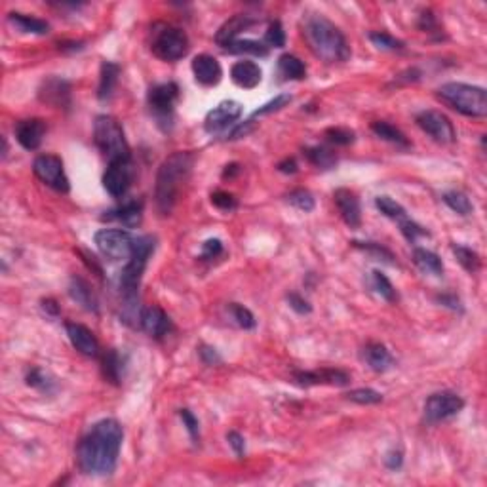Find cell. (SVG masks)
I'll return each mask as SVG.
<instances>
[{"mask_svg":"<svg viewBox=\"0 0 487 487\" xmlns=\"http://www.w3.org/2000/svg\"><path fill=\"white\" fill-rule=\"evenodd\" d=\"M124 430L119 421L103 419L90 427L76 446L79 468L88 476H111L119 465Z\"/></svg>","mask_w":487,"mask_h":487,"instance_id":"1","label":"cell"},{"mask_svg":"<svg viewBox=\"0 0 487 487\" xmlns=\"http://www.w3.org/2000/svg\"><path fill=\"white\" fill-rule=\"evenodd\" d=\"M303 36L312 53L326 63H342L350 58V46L341 29L320 13L305 18Z\"/></svg>","mask_w":487,"mask_h":487,"instance_id":"2","label":"cell"},{"mask_svg":"<svg viewBox=\"0 0 487 487\" xmlns=\"http://www.w3.org/2000/svg\"><path fill=\"white\" fill-rule=\"evenodd\" d=\"M192 166H194V154L189 151L173 152L160 164L156 173L154 200L162 215H170L171 210L175 208L179 192L191 175Z\"/></svg>","mask_w":487,"mask_h":487,"instance_id":"3","label":"cell"},{"mask_svg":"<svg viewBox=\"0 0 487 487\" xmlns=\"http://www.w3.org/2000/svg\"><path fill=\"white\" fill-rule=\"evenodd\" d=\"M156 248V238L151 234L145 236H135V246H133L132 257L128 259L124 269L120 272V293H122V301H124V322H132L135 318L141 316L138 314L135 305L139 301V286H141V278L149 263V257Z\"/></svg>","mask_w":487,"mask_h":487,"instance_id":"4","label":"cell"},{"mask_svg":"<svg viewBox=\"0 0 487 487\" xmlns=\"http://www.w3.org/2000/svg\"><path fill=\"white\" fill-rule=\"evenodd\" d=\"M438 98L465 116L481 119L487 114V92L480 86L448 82L438 88Z\"/></svg>","mask_w":487,"mask_h":487,"instance_id":"5","label":"cell"},{"mask_svg":"<svg viewBox=\"0 0 487 487\" xmlns=\"http://www.w3.org/2000/svg\"><path fill=\"white\" fill-rule=\"evenodd\" d=\"M93 141L109 162L119 159H130V145L126 141L124 128L119 120L109 114H99L93 122Z\"/></svg>","mask_w":487,"mask_h":487,"instance_id":"6","label":"cell"},{"mask_svg":"<svg viewBox=\"0 0 487 487\" xmlns=\"http://www.w3.org/2000/svg\"><path fill=\"white\" fill-rule=\"evenodd\" d=\"M151 50L159 60L178 61L189 52V36L179 27L160 23L152 29Z\"/></svg>","mask_w":487,"mask_h":487,"instance_id":"7","label":"cell"},{"mask_svg":"<svg viewBox=\"0 0 487 487\" xmlns=\"http://www.w3.org/2000/svg\"><path fill=\"white\" fill-rule=\"evenodd\" d=\"M178 99L179 86L175 82H162V84L152 86L147 93L149 109L154 114L156 124L162 126L164 130H170L173 126V112H175Z\"/></svg>","mask_w":487,"mask_h":487,"instance_id":"8","label":"cell"},{"mask_svg":"<svg viewBox=\"0 0 487 487\" xmlns=\"http://www.w3.org/2000/svg\"><path fill=\"white\" fill-rule=\"evenodd\" d=\"M93 242L107 259L122 261V259L132 257L135 236H132L128 231H122V229H103V231L95 232Z\"/></svg>","mask_w":487,"mask_h":487,"instance_id":"9","label":"cell"},{"mask_svg":"<svg viewBox=\"0 0 487 487\" xmlns=\"http://www.w3.org/2000/svg\"><path fill=\"white\" fill-rule=\"evenodd\" d=\"M465 408V400L461 396L449 392V390H441V392H434L427 398L425 402V419L430 425L434 422L448 421L455 415H459Z\"/></svg>","mask_w":487,"mask_h":487,"instance_id":"10","label":"cell"},{"mask_svg":"<svg viewBox=\"0 0 487 487\" xmlns=\"http://www.w3.org/2000/svg\"><path fill=\"white\" fill-rule=\"evenodd\" d=\"M34 175L48 187H52L53 191L58 192H69L71 191V183L67 178L65 168L61 162L60 156L55 154H40L33 162Z\"/></svg>","mask_w":487,"mask_h":487,"instance_id":"11","label":"cell"},{"mask_svg":"<svg viewBox=\"0 0 487 487\" xmlns=\"http://www.w3.org/2000/svg\"><path fill=\"white\" fill-rule=\"evenodd\" d=\"M135 178V164L132 156L130 159H119L109 162L105 175H103V187L112 198H122Z\"/></svg>","mask_w":487,"mask_h":487,"instance_id":"12","label":"cell"},{"mask_svg":"<svg viewBox=\"0 0 487 487\" xmlns=\"http://www.w3.org/2000/svg\"><path fill=\"white\" fill-rule=\"evenodd\" d=\"M417 126L422 132L428 133L430 138L441 143V145H449L455 141V128L451 120L440 111H422L417 114Z\"/></svg>","mask_w":487,"mask_h":487,"instance_id":"13","label":"cell"},{"mask_svg":"<svg viewBox=\"0 0 487 487\" xmlns=\"http://www.w3.org/2000/svg\"><path fill=\"white\" fill-rule=\"evenodd\" d=\"M242 105L238 101H221L215 109H211L204 119V128L208 133H221L227 128H232L242 116Z\"/></svg>","mask_w":487,"mask_h":487,"instance_id":"14","label":"cell"},{"mask_svg":"<svg viewBox=\"0 0 487 487\" xmlns=\"http://www.w3.org/2000/svg\"><path fill=\"white\" fill-rule=\"evenodd\" d=\"M39 98L42 103L52 105L55 109H71V84L60 76H48L42 80L39 88Z\"/></svg>","mask_w":487,"mask_h":487,"instance_id":"15","label":"cell"},{"mask_svg":"<svg viewBox=\"0 0 487 487\" xmlns=\"http://www.w3.org/2000/svg\"><path fill=\"white\" fill-rule=\"evenodd\" d=\"M295 381L301 387H314V385H335V387H347L350 382V375L347 371L335 368L314 369V371H295Z\"/></svg>","mask_w":487,"mask_h":487,"instance_id":"16","label":"cell"},{"mask_svg":"<svg viewBox=\"0 0 487 487\" xmlns=\"http://www.w3.org/2000/svg\"><path fill=\"white\" fill-rule=\"evenodd\" d=\"M15 139L25 151H36L42 145V139L46 135V124L40 119H27L20 120L15 128Z\"/></svg>","mask_w":487,"mask_h":487,"instance_id":"17","label":"cell"},{"mask_svg":"<svg viewBox=\"0 0 487 487\" xmlns=\"http://www.w3.org/2000/svg\"><path fill=\"white\" fill-rule=\"evenodd\" d=\"M139 326L152 339H162V337L170 333L171 320L160 307L152 305V307H147V309L141 310Z\"/></svg>","mask_w":487,"mask_h":487,"instance_id":"18","label":"cell"},{"mask_svg":"<svg viewBox=\"0 0 487 487\" xmlns=\"http://www.w3.org/2000/svg\"><path fill=\"white\" fill-rule=\"evenodd\" d=\"M333 200H335L342 221L349 225L350 229H358L362 225V208H360V200L354 192L349 191V189H337L333 192Z\"/></svg>","mask_w":487,"mask_h":487,"instance_id":"19","label":"cell"},{"mask_svg":"<svg viewBox=\"0 0 487 487\" xmlns=\"http://www.w3.org/2000/svg\"><path fill=\"white\" fill-rule=\"evenodd\" d=\"M192 73L198 84L202 86H215L221 82L223 76V69L219 65V61L210 55V53H200L192 60Z\"/></svg>","mask_w":487,"mask_h":487,"instance_id":"20","label":"cell"},{"mask_svg":"<svg viewBox=\"0 0 487 487\" xmlns=\"http://www.w3.org/2000/svg\"><path fill=\"white\" fill-rule=\"evenodd\" d=\"M69 341L73 342V347L84 356H98L99 354V342L98 337L93 335L92 329H88L82 323L69 322L65 326Z\"/></svg>","mask_w":487,"mask_h":487,"instance_id":"21","label":"cell"},{"mask_svg":"<svg viewBox=\"0 0 487 487\" xmlns=\"http://www.w3.org/2000/svg\"><path fill=\"white\" fill-rule=\"evenodd\" d=\"M143 219V200H128L114 210L105 211V215H101V221H119L128 229L138 227Z\"/></svg>","mask_w":487,"mask_h":487,"instance_id":"22","label":"cell"},{"mask_svg":"<svg viewBox=\"0 0 487 487\" xmlns=\"http://www.w3.org/2000/svg\"><path fill=\"white\" fill-rule=\"evenodd\" d=\"M261 76H263V71H261V67L257 65L255 61H238L231 69L232 82L240 86V88H244V90L257 88L259 82H261Z\"/></svg>","mask_w":487,"mask_h":487,"instance_id":"23","label":"cell"},{"mask_svg":"<svg viewBox=\"0 0 487 487\" xmlns=\"http://www.w3.org/2000/svg\"><path fill=\"white\" fill-rule=\"evenodd\" d=\"M253 23H257L255 18H251L248 13H236V15H232L231 20L225 21L223 25H221V29H219L218 34H215V42L223 48L225 44L236 40L238 34L242 33V31H246V29L253 25Z\"/></svg>","mask_w":487,"mask_h":487,"instance_id":"24","label":"cell"},{"mask_svg":"<svg viewBox=\"0 0 487 487\" xmlns=\"http://www.w3.org/2000/svg\"><path fill=\"white\" fill-rule=\"evenodd\" d=\"M69 295L74 303L80 305L88 312H98L99 305L95 299V293L92 291V286L86 282L84 278L73 276L69 282Z\"/></svg>","mask_w":487,"mask_h":487,"instance_id":"25","label":"cell"},{"mask_svg":"<svg viewBox=\"0 0 487 487\" xmlns=\"http://www.w3.org/2000/svg\"><path fill=\"white\" fill-rule=\"evenodd\" d=\"M363 360L375 373H385L394 366V358L381 342H369L363 349Z\"/></svg>","mask_w":487,"mask_h":487,"instance_id":"26","label":"cell"},{"mask_svg":"<svg viewBox=\"0 0 487 487\" xmlns=\"http://www.w3.org/2000/svg\"><path fill=\"white\" fill-rule=\"evenodd\" d=\"M120 76V65L114 61H103L101 65V73H99V86H98V99L99 101H109L112 98V92L116 88Z\"/></svg>","mask_w":487,"mask_h":487,"instance_id":"27","label":"cell"},{"mask_svg":"<svg viewBox=\"0 0 487 487\" xmlns=\"http://www.w3.org/2000/svg\"><path fill=\"white\" fill-rule=\"evenodd\" d=\"M8 21H10L20 33L39 34V36L50 33V23H48V21L33 18V15H27V13L12 12L8 15Z\"/></svg>","mask_w":487,"mask_h":487,"instance_id":"28","label":"cell"},{"mask_svg":"<svg viewBox=\"0 0 487 487\" xmlns=\"http://www.w3.org/2000/svg\"><path fill=\"white\" fill-rule=\"evenodd\" d=\"M413 263L417 269L432 274V276H441L443 274V263L438 253L427 250V248H415L413 250Z\"/></svg>","mask_w":487,"mask_h":487,"instance_id":"29","label":"cell"},{"mask_svg":"<svg viewBox=\"0 0 487 487\" xmlns=\"http://www.w3.org/2000/svg\"><path fill=\"white\" fill-rule=\"evenodd\" d=\"M101 369H103V377L112 385H120L122 377H124V360L122 356L114 349L107 350L103 358H101Z\"/></svg>","mask_w":487,"mask_h":487,"instance_id":"30","label":"cell"},{"mask_svg":"<svg viewBox=\"0 0 487 487\" xmlns=\"http://www.w3.org/2000/svg\"><path fill=\"white\" fill-rule=\"evenodd\" d=\"M278 74L283 80H303L307 76V67L295 55L283 53L278 58Z\"/></svg>","mask_w":487,"mask_h":487,"instance_id":"31","label":"cell"},{"mask_svg":"<svg viewBox=\"0 0 487 487\" xmlns=\"http://www.w3.org/2000/svg\"><path fill=\"white\" fill-rule=\"evenodd\" d=\"M371 132L375 133L377 138H381L382 141H389V143H392V145L396 147H402V149H409V147H411L408 138H406L396 126L389 124V122H385V120L373 122V124H371Z\"/></svg>","mask_w":487,"mask_h":487,"instance_id":"32","label":"cell"},{"mask_svg":"<svg viewBox=\"0 0 487 487\" xmlns=\"http://www.w3.org/2000/svg\"><path fill=\"white\" fill-rule=\"evenodd\" d=\"M223 50L229 53H251V55H257V58H267L269 55V46L265 42L250 39L232 40L229 44H225Z\"/></svg>","mask_w":487,"mask_h":487,"instance_id":"33","label":"cell"},{"mask_svg":"<svg viewBox=\"0 0 487 487\" xmlns=\"http://www.w3.org/2000/svg\"><path fill=\"white\" fill-rule=\"evenodd\" d=\"M305 156L309 160L310 164L316 166L320 170H329L337 164V156L335 152L329 151L328 147L316 145V147H309L305 149Z\"/></svg>","mask_w":487,"mask_h":487,"instance_id":"34","label":"cell"},{"mask_svg":"<svg viewBox=\"0 0 487 487\" xmlns=\"http://www.w3.org/2000/svg\"><path fill=\"white\" fill-rule=\"evenodd\" d=\"M25 382L31 389L39 390V392H44V394H52L53 390H55V387H58L52 377L48 375L46 371L40 368L31 369V371L27 373Z\"/></svg>","mask_w":487,"mask_h":487,"instance_id":"35","label":"cell"},{"mask_svg":"<svg viewBox=\"0 0 487 487\" xmlns=\"http://www.w3.org/2000/svg\"><path fill=\"white\" fill-rule=\"evenodd\" d=\"M441 200L446 202V206H448L449 210H453L455 213H459V215H470L472 210H474V206H472V202H470V198L461 191L446 192V194L441 196Z\"/></svg>","mask_w":487,"mask_h":487,"instance_id":"36","label":"cell"},{"mask_svg":"<svg viewBox=\"0 0 487 487\" xmlns=\"http://www.w3.org/2000/svg\"><path fill=\"white\" fill-rule=\"evenodd\" d=\"M451 250H453L457 261L461 263V267L467 270V272L476 274V272L480 270L481 259L474 250H470V248H467V246H457V244H453V248H451Z\"/></svg>","mask_w":487,"mask_h":487,"instance_id":"37","label":"cell"},{"mask_svg":"<svg viewBox=\"0 0 487 487\" xmlns=\"http://www.w3.org/2000/svg\"><path fill=\"white\" fill-rule=\"evenodd\" d=\"M371 288L377 291V295H381L385 301L396 303L398 301V293H396L394 286L389 278L382 274L381 270H373L371 272Z\"/></svg>","mask_w":487,"mask_h":487,"instance_id":"38","label":"cell"},{"mask_svg":"<svg viewBox=\"0 0 487 487\" xmlns=\"http://www.w3.org/2000/svg\"><path fill=\"white\" fill-rule=\"evenodd\" d=\"M375 206H377V210L381 211L385 218L394 219V221H402L403 218H408V211L403 210V206L398 204L394 198L377 196Z\"/></svg>","mask_w":487,"mask_h":487,"instance_id":"39","label":"cell"},{"mask_svg":"<svg viewBox=\"0 0 487 487\" xmlns=\"http://www.w3.org/2000/svg\"><path fill=\"white\" fill-rule=\"evenodd\" d=\"M229 314H231L232 322L236 323L238 328L242 329H253L257 326L255 316L250 309H246L244 305L240 303H231L229 305Z\"/></svg>","mask_w":487,"mask_h":487,"instance_id":"40","label":"cell"},{"mask_svg":"<svg viewBox=\"0 0 487 487\" xmlns=\"http://www.w3.org/2000/svg\"><path fill=\"white\" fill-rule=\"evenodd\" d=\"M369 40L373 42V46H377L379 50H389V52H402L406 44L402 40H398L392 34L385 33V31H375V33H369Z\"/></svg>","mask_w":487,"mask_h":487,"instance_id":"41","label":"cell"},{"mask_svg":"<svg viewBox=\"0 0 487 487\" xmlns=\"http://www.w3.org/2000/svg\"><path fill=\"white\" fill-rule=\"evenodd\" d=\"M291 99H293V98H291L290 93H278L276 98L270 99V101H267L265 105L259 107L257 111H253V114H251L250 119L255 120V119H259V116H267V114H272V112L282 111L283 107L290 105Z\"/></svg>","mask_w":487,"mask_h":487,"instance_id":"42","label":"cell"},{"mask_svg":"<svg viewBox=\"0 0 487 487\" xmlns=\"http://www.w3.org/2000/svg\"><path fill=\"white\" fill-rule=\"evenodd\" d=\"M352 246L354 248H358V250H363L368 251L369 255H373L375 259H379V261H385V263L389 265H394V255H392V251L387 250L385 246H381V244H375V242H358V240H354L352 242Z\"/></svg>","mask_w":487,"mask_h":487,"instance_id":"43","label":"cell"},{"mask_svg":"<svg viewBox=\"0 0 487 487\" xmlns=\"http://www.w3.org/2000/svg\"><path fill=\"white\" fill-rule=\"evenodd\" d=\"M347 398H349L350 402L360 403V406H375V403L382 402L381 392H377V390H373V389L350 390L349 394H347Z\"/></svg>","mask_w":487,"mask_h":487,"instance_id":"44","label":"cell"},{"mask_svg":"<svg viewBox=\"0 0 487 487\" xmlns=\"http://www.w3.org/2000/svg\"><path fill=\"white\" fill-rule=\"evenodd\" d=\"M288 202L299 211H305V213L314 210V198H312V194H310L309 191H305V189H297V191L290 192V194H288Z\"/></svg>","mask_w":487,"mask_h":487,"instance_id":"45","label":"cell"},{"mask_svg":"<svg viewBox=\"0 0 487 487\" xmlns=\"http://www.w3.org/2000/svg\"><path fill=\"white\" fill-rule=\"evenodd\" d=\"M398 223H400V231H402L403 238H406L409 244H415L419 238L428 236L427 229H422L421 225L415 223L413 219L403 218L402 221H398Z\"/></svg>","mask_w":487,"mask_h":487,"instance_id":"46","label":"cell"},{"mask_svg":"<svg viewBox=\"0 0 487 487\" xmlns=\"http://www.w3.org/2000/svg\"><path fill=\"white\" fill-rule=\"evenodd\" d=\"M265 44L269 48H283L286 46V31L280 21H270L269 29L265 33Z\"/></svg>","mask_w":487,"mask_h":487,"instance_id":"47","label":"cell"},{"mask_svg":"<svg viewBox=\"0 0 487 487\" xmlns=\"http://www.w3.org/2000/svg\"><path fill=\"white\" fill-rule=\"evenodd\" d=\"M326 139L329 143L339 147H347L350 143H354V132L349 128H328L326 130Z\"/></svg>","mask_w":487,"mask_h":487,"instance_id":"48","label":"cell"},{"mask_svg":"<svg viewBox=\"0 0 487 487\" xmlns=\"http://www.w3.org/2000/svg\"><path fill=\"white\" fill-rule=\"evenodd\" d=\"M211 204L221 211H232L238 208V200L234 198V194H231V192L215 191L213 194H211Z\"/></svg>","mask_w":487,"mask_h":487,"instance_id":"49","label":"cell"},{"mask_svg":"<svg viewBox=\"0 0 487 487\" xmlns=\"http://www.w3.org/2000/svg\"><path fill=\"white\" fill-rule=\"evenodd\" d=\"M179 417H181L183 427L187 428V432L191 436V440L198 443V440H200V425H198L196 417L192 415L191 409H179Z\"/></svg>","mask_w":487,"mask_h":487,"instance_id":"50","label":"cell"},{"mask_svg":"<svg viewBox=\"0 0 487 487\" xmlns=\"http://www.w3.org/2000/svg\"><path fill=\"white\" fill-rule=\"evenodd\" d=\"M223 253V242L219 238H210L202 244V253H200V259L202 261H211V259H218L219 255Z\"/></svg>","mask_w":487,"mask_h":487,"instance_id":"51","label":"cell"},{"mask_svg":"<svg viewBox=\"0 0 487 487\" xmlns=\"http://www.w3.org/2000/svg\"><path fill=\"white\" fill-rule=\"evenodd\" d=\"M286 299H288V303H290V307L295 310L297 314H309V312H312V307H310V303L303 295H299V293H288Z\"/></svg>","mask_w":487,"mask_h":487,"instance_id":"52","label":"cell"},{"mask_svg":"<svg viewBox=\"0 0 487 487\" xmlns=\"http://www.w3.org/2000/svg\"><path fill=\"white\" fill-rule=\"evenodd\" d=\"M198 354H200V360L206 363V366H219L223 362V358L219 356V352L213 347H208V345H202L198 349Z\"/></svg>","mask_w":487,"mask_h":487,"instance_id":"53","label":"cell"},{"mask_svg":"<svg viewBox=\"0 0 487 487\" xmlns=\"http://www.w3.org/2000/svg\"><path fill=\"white\" fill-rule=\"evenodd\" d=\"M436 301L440 305H443L446 309L455 310V312H462V310H465L461 299L455 295V293H440V295H436Z\"/></svg>","mask_w":487,"mask_h":487,"instance_id":"54","label":"cell"},{"mask_svg":"<svg viewBox=\"0 0 487 487\" xmlns=\"http://www.w3.org/2000/svg\"><path fill=\"white\" fill-rule=\"evenodd\" d=\"M255 130V122L251 119H248L246 122H242V124H234L232 126V130L229 132V135H227V139H240V138H246V135H250L251 132Z\"/></svg>","mask_w":487,"mask_h":487,"instance_id":"55","label":"cell"},{"mask_svg":"<svg viewBox=\"0 0 487 487\" xmlns=\"http://www.w3.org/2000/svg\"><path fill=\"white\" fill-rule=\"evenodd\" d=\"M417 27L425 31V33H434L438 29V21H436L434 13L432 12H422L419 15V21H417Z\"/></svg>","mask_w":487,"mask_h":487,"instance_id":"56","label":"cell"},{"mask_svg":"<svg viewBox=\"0 0 487 487\" xmlns=\"http://www.w3.org/2000/svg\"><path fill=\"white\" fill-rule=\"evenodd\" d=\"M227 441L231 443V448L234 449V453H236V457H240L242 459L244 455H246V440H244L242 434H238V432H229L227 434Z\"/></svg>","mask_w":487,"mask_h":487,"instance_id":"57","label":"cell"},{"mask_svg":"<svg viewBox=\"0 0 487 487\" xmlns=\"http://www.w3.org/2000/svg\"><path fill=\"white\" fill-rule=\"evenodd\" d=\"M385 465H387V468H390V470H400L403 465L402 451H400V449H392V451H389L387 457H385Z\"/></svg>","mask_w":487,"mask_h":487,"instance_id":"58","label":"cell"},{"mask_svg":"<svg viewBox=\"0 0 487 487\" xmlns=\"http://www.w3.org/2000/svg\"><path fill=\"white\" fill-rule=\"evenodd\" d=\"M42 310L46 312L48 316H60V307H58V303L53 299H44L42 301Z\"/></svg>","mask_w":487,"mask_h":487,"instance_id":"59","label":"cell"},{"mask_svg":"<svg viewBox=\"0 0 487 487\" xmlns=\"http://www.w3.org/2000/svg\"><path fill=\"white\" fill-rule=\"evenodd\" d=\"M278 170L282 171V173H295V171H297V162H295V159H286V160H282V162L278 164Z\"/></svg>","mask_w":487,"mask_h":487,"instance_id":"60","label":"cell"},{"mask_svg":"<svg viewBox=\"0 0 487 487\" xmlns=\"http://www.w3.org/2000/svg\"><path fill=\"white\" fill-rule=\"evenodd\" d=\"M84 48V42H63L60 44L61 52H80Z\"/></svg>","mask_w":487,"mask_h":487,"instance_id":"61","label":"cell"},{"mask_svg":"<svg viewBox=\"0 0 487 487\" xmlns=\"http://www.w3.org/2000/svg\"><path fill=\"white\" fill-rule=\"evenodd\" d=\"M238 173H240V164H229L227 168H225L223 178L231 179V178H234V175H238Z\"/></svg>","mask_w":487,"mask_h":487,"instance_id":"62","label":"cell"}]
</instances>
